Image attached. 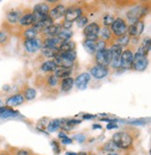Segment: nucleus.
Listing matches in <instances>:
<instances>
[{"label": "nucleus", "mask_w": 151, "mask_h": 155, "mask_svg": "<svg viewBox=\"0 0 151 155\" xmlns=\"http://www.w3.org/2000/svg\"><path fill=\"white\" fill-rule=\"evenodd\" d=\"M76 21L77 23V26L80 27V28H82V27H85L87 25V23H88L89 21H88V18L87 17H85V16H80Z\"/></svg>", "instance_id": "nucleus-40"}, {"label": "nucleus", "mask_w": 151, "mask_h": 155, "mask_svg": "<svg viewBox=\"0 0 151 155\" xmlns=\"http://www.w3.org/2000/svg\"><path fill=\"white\" fill-rule=\"evenodd\" d=\"M51 147L53 149V151L55 152L56 154H59L60 153V147H59V143L55 140H52L51 141Z\"/></svg>", "instance_id": "nucleus-44"}, {"label": "nucleus", "mask_w": 151, "mask_h": 155, "mask_svg": "<svg viewBox=\"0 0 151 155\" xmlns=\"http://www.w3.org/2000/svg\"><path fill=\"white\" fill-rule=\"evenodd\" d=\"M92 117H94V116H93V115H88V114L83 116V118H84V119H90V118H92Z\"/></svg>", "instance_id": "nucleus-51"}, {"label": "nucleus", "mask_w": 151, "mask_h": 155, "mask_svg": "<svg viewBox=\"0 0 151 155\" xmlns=\"http://www.w3.org/2000/svg\"><path fill=\"white\" fill-rule=\"evenodd\" d=\"M91 155H94V154H91Z\"/></svg>", "instance_id": "nucleus-57"}, {"label": "nucleus", "mask_w": 151, "mask_h": 155, "mask_svg": "<svg viewBox=\"0 0 151 155\" xmlns=\"http://www.w3.org/2000/svg\"><path fill=\"white\" fill-rule=\"evenodd\" d=\"M57 66L55 65L53 61H47L41 65V70L44 72H55Z\"/></svg>", "instance_id": "nucleus-30"}, {"label": "nucleus", "mask_w": 151, "mask_h": 155, "mask_svg": "<svg viewBox=\"0 0 151 155\" xmlns=\"http://www.w3.org/2000/svg\"><path fill=\"white\" fill-rule=\"evenodd\" d=\"M112 142L116 145L117 148L119 149H128L132 144V136L127 132H117L113 135Z\"/></svg>", "instance_id": "nucleus-1"}, {"label": "nucleus", "mask_w": 151, "mask_h": 155, "mask_svg": "<svg viewBox=\"0 0 151 155\" xmlns=\"http://www.w3.org/2000/svg\"><path fill=\"white\" fill-rule=\"evenodd\" d=\"M95 47H96V52H100V51H103L104 49H105V47H106V42L100 39V40H97L95 42Z\"/></svg>", "instance_id": "nucleus-37"}, {"label": "nucleus", "mask_w": 151, "mask_h": 155, "mask_svg": "<svg viewBox=\"0 0 151 155\" xmlns=\"http://www.w3.org/2000/svg\"><path fill=\"white\" fill-rule=\"evenodd\" d=\"M16 155H31V154L28 150H20L16 153Z\"/></svg>", "instance_id": "nucleus-46"}, {"label": "nucleus", "mask_w": 151, "mask_h": 155, "mask_svg": "<svg viewBox=\"0 0 151 155\" xmlns=\"http://www.w3.org/2000/svg\"><path fill=\"white\" fill-rule=\"evenodd\" d=\"M148 65V60L144 56H139L133 54V61H132V68L135 71L142 72L145 71Z\"/></svg>", "instance_id": "nucleus-8"}, {"label": "nucleus", "mask_w": 151, "mask_h": 155, "mask_svg": "<svg viewBox=\"0 0 151 155\" xmlns=\"http://www.w3.org/2000/svg\"><path fill=\"white\" fill-rule=\"evenodd\" d=\"M61 53L64 56L66 59H68V60L73 61V62L77 59V53H76L75 50H73V51H68V52H61Z\"/></svg>", "instance_id": "nucleus-38"}, {"label": "nucleus", "mask_w": 151, "mask_h": 155, "mask_svg": "<svg viewBox=\"0 0 151 155\" xmlns=\"http://www.w3.org/2000/svg\"><path fill=\"white\" fill-rule=\"evenodd\" d=\"M146 11L147 10L145 7L138 6V7H135V8L130 9L126 14V17L132 24V23H134L136 21H141V18L146 15Z\"/></svg>", "instance_id": "nucleus-2"}, {"label": "nucleus", "mask_w": 151, "mask_h": 155, "mask_svg": "<svg viewBox=\"0 0 151 155\" xmlns=\"http://www.w3.org/2000/svg\"><path fill=\"white\" fill-rule=\"evenodd\" d=\"M59 137L63 139V138H64V137H66V135H65L64 133H63V132H61V133L59 134Z\"/></svg>", "instance_id": "nucleus-50"}, {"label": "nucleus", "mask_w": 151, "mask_h": 155, "mask_svg": "<svg viewBox=\"0 0 151 155\" xmlns=\"http://www.w3.org/2000/svg\"><path fill=\"white\" fill-rule=\"evenodd\" d=\"M42 54L46 58H55L56 56L60 53V50L58 48H49V47H42L41 48Z\"/></svg>", "instance_id": "nucleus-22"}, {"label": "nucleus", "mask_w": 151, "mask_h": 155, "mask_svg": "<svg viewBox=\"0 0 151 155\" xmlns=\"http://www.w3.org/2000/svg\"><path fill=\"white\" fill-rule=\"evenodd\" d=\"M72 74V70L71 69H63V68H58L55 71V76L57 78H67L69 77L70 74Z\"/></svg>", "instance_id": "nucleus-28"}, {"label": "nucleus", "mask_w": 151, "mask_h": 155, "mask_svg": "<svg viewBox=\"0 0 151 155\" xmlns=\"http://www.w3.org/2000/svg\"><path fill=\"white\" fill-rule=\"evenodd\" d=\"M129 43H130V36L128 35H126V34L118 37V39H117V44L119 45L121 48L122 47H126Z\"/></svg>", "instance_id": "nucleus-35"}, {"label": "nucleus", "mask_w": 151, "mask_h": 155, "mask_svg": "<svg viewBox=\"0 0 151 155\" xmlns=\"http://www.w3.org/2000/svg\"><path fill=\"white\" fill-rule=\"evenodd\" d=\"M91 80V75L88 73H83L79 74L76 80H74V84H76V87L79 90H84L87 88L88 84Z\"/></svg>", "instance_id": "nucleus-11"}, {"label": "nucleus", "mask_w": 151, "mask_h": 155, "mask_svg": "<svg viewBox=\"0 0 151 155\" xmlns=\"http://www.w3.org/2000/svg\"><path fill=\"white\" fill-rule=\"evenodd\" d=\"M95 61L97 62V65H101L104 67H107L109 64H111L112 61V54L110 49H104L103 51L96 52Z\"/></svg>", "instance_id": "nucleus-5"}, {"label": "nucleus", "mask_w": 151, "mask_h": 155, "mask_svg": "<svg viewBox=\"0 0 151 155\" xmlns=\"http://www.w3.org/2000/svg\"><path fill=\"white\" fill-rule=\"evenodd\" d=\"M20 23L22 26H29L32 24H35L36 22V17L33 13H28L25 14V15L22 16V18L20 19Z\"/></svg>", "instance_id": "nucleus-25"}, {"label": "nucleus", "mask_w": 151, "mask_h": 155, "mask_svg": "<svg viewBox=\"0 0 151 155\" xmlns=\"http://www.w3.org/2000/svg\"><path fill=\"white\" fill-rule=\"evenodd\" d=\"M75 48H76L75 42L72 41V40H67V41L62 42L58 48H59L60 52H68V51L75 50Z\"/></svg>", "instance_id": "nucleus-24"}, {"label": "nucleus", "mask_w": 151, "mask_h": 155, "mask_svg": "<svg viewBox=\"0 0 151 155\" xmlns=\"http://www.w3.org/2000/svg\"><path fill=\"white\" fill-rule=\"evenodd\" d=\"M77 155H88L86 152H84V151H82V152H79V153H77Z\"/></svg>", "instance_id": "nucleus-52"}, {"label": "nucleus", "mask_w": 151, "mask_h": 155, "mask_svg": "<svg viewBox=\"0 0 151 155\" xmlns=\"http://www.w3.org/2000/svg\"><path fill=\"white\" fill-rule=\"evenodd\" d=\"M76 139L77 140L78 142H83V140L85 139V137H84L83 135H77V136H76Z\"/></svg>", "instance_id": "nucleus-49"}, {"label": "nucleus", "mask_w": 151, "mask_h": 155, "mask_svg": "<svg viewBox=\"0 0 151 155\" xmlns=\"http://www.w3.org/2000/svg\"><path fill=\"white\" fill-rule=\"evenodd\" d=\"M80 16H82V10L80 8L77 7H70L65 10L64 13V21L73 22L77 21Z\"/></svg>", "instance_id": "nucleus-9"}, {"label": "nucleus", "mask_w": 151, "mask_h": 155, "mask_svg": "<svg viewBox=\"0 0 151 155\" xmlns=\"http://www.w3.org/2000/svg\"><path fill=\"white\" fill-rule=\"evenodd\" d=\"M24 48L28 52L35 53L42 48V43H41V41L37 38L26 39L24 41Z\"/></svg>", "instance_id": "nucleus-13"}, {"label": "nucleus", "mask_w": 151, "mask_h": 155, "mask_svg": "<svg viewBox=\"0 0 151 155\" xmlns=\"http://www.w3.org/2000/svg\"><path fill=\"white\" fill-rule=\"evenodd\" d=\"M118 125L116 124H113V123H109L107 125H106V128L107 129H112V128H117Z\"/></svg>", "instance_id": "nucleus-48"}, {"label": "nucleus", "mask_w": 151, "mask_h": 155, "mask_svg": "<svg viewBox=\"0 0 151 155\" xmlns=\"http://www.w3.org/2000/svg\"><path fill=\"white\" fill-rule=\"evenodd\" d=\"M91 74L96 79H103L108 74L107 67H104L101 65H95L91 69Z\"/></svg>", "instance_id": "nucleus-15"}, {"label": "nucleus", "mask_w": 151, "mask_h": 155, "mask_svg": "<svg viewBox=\"0 0 151 155\" xmlns=\"http://www.w3.org/2000/svg\"><path fill=\"white\" fill-rule=\"evenodd\" d=\"M114 21H115V19H114V17L112 15H106L104 18V24H105V27L111 26V24L113 23Z\"/></svg>", "instance_id": "nucleus-41"}, {"label": "nucleus", "mask_w": 151, "mask_h": 155, "mask_svg": "<svg viewBox=\"0 0 151 155\" xmlns=\"http://www.w3.org/2000/svg\"><path fill=\"white\" fill-rule=\"evenodd\" d=\"M100 36H101V39L104 40V41H106V40H109L111 38V35H112V32L111 30L109 29L107 27H104L103 29L101 30L100 29Z\"/></svg>", "instance_id": "nucleus-34"}, {"label": "nucleus", "mask_w": 151, "mask_h": 155, "mask_svg": "<svg viewBox=\"0 0 151 155\" xmlns=\"http://www.w3.org/2000/svg\"><path fill=\"white\" fill-rule=\"evenodd\" d=\"M52 24H53V20L50 16H47V17H45L43 19L37 21L35 23V26L34 27L36 28L37 31H39V30H42L43 31L44 29H46V28H48L49 26H50Z\"/></svg>", "instance_id": "nucleus-18"}, {"label": "nucleus", "mask_w": 151, "mask_h": 155, "mask_svg": "<svg viewBox=\"0 0 151 155\" xmlns=\"http://www.w3.org/2000/svg\"><path fill=\"white\" fill-rule=\"evenodd\" d=\"M36 97V91L34 88H26L24 90V97L27 101H32Z\"/></svg>", "instance_id": "nucleus-36"}, {"label": "nucleus", "mask_w": 151, "mask_h": 155, "mask_svg": "<svg viewBox=\"0 0 151 155\" xmlns=\"http://www.w3.org/2000/svg\"><path fill=\"white\" fill-rule=\"evenodd\" d=\"M0 155H8V154L5 153V152H2V153H0Z\"/></svg>", "instance_id": "nucleus-55"}, {"label": "nucleus", "mask_w": 151, "mask_h": 155, "mask_svg": "<svg viewBox=\"0 0 151 155\" xmlns=\"http://www.w3.org/2000/svg\"><path fill=\"white\" fill-rule=\"evenodd\" d=\"M95 42H96V41L87 40V39L83 42V47H84L85 50H86L88 53H90V54H94V53H96Z\"/></svg>", "instance_id": "nucleus-29"}, {"label": "nucleus", "mask_w": 151, "mask_h": 155, "mask_svg": "<svg viewBox=\"0 0 151 155\" xmlns=\"http://www.w3.org/2000/svg\"><path fill=\"white\" fill-rule=\"evenodd\" d=\"M62 142H63V144H65V145H68V144H71V143H72V139L68 138V137H64V138L62 139Z\"/></svg>", "instance_id": "nucleus-47"}, {"label": "nucleus", "mask_w": 151, "mask_h": 155, "mask_svg": "<svg viewBox=\"0 0 151 155\" xmlns=\"http://www.w3.org/2000/svg\"><path fill=\"white\" fill-rule=\"evenodd\" d=\"M97 127H98V128H101V126L98 125V124H94V125H93V128H97Z\"/></svg>", "instance_id": "nucleus-53"}, {"label": "nucleus", "mask_w": 151, "mask_h": 155, "mask_svg": "<svg viewBox=\"0 0 151 155\" xmlns=\"http://www.w3.org/2000/svg\"><path fill=\"white\" fill-rule=\"evenodd\" d=\"M150 50V38H145L142 45L140 46V48H138L136 52V55H139V56H144V57H146L148 52Z\"/></svg>", "instance_id": "nucleus-21"}, {"label": "nucleus", "mask_w": 151, "mask_h": 155, "mask_svg": "<svg viewBox=\"0 0 151 155\" xmlns=\"http://www.w3.org/2000/svg\"><path fill=\"white\" fill-rule=\"evenodd\" d=\"M53 61L58 68H63V69H71L72 66L74 65V62L66 59L61 52L54 58Z\"/></svg>", "instance_id": "nucleus-14"}, {"label": "nucleus", "mask_w": 151, "mask_h": 155, "mask_svg": "<svg viewBox=\"0 0 151 155\" xmlns=\"http://www.w3.org/2000/svg\"><path fill=\"white\" fill-rule=\"evenodd\" d=\"M48 84L51 87H55L58 84V78L55 75H50L48 76Z\"/></svg>", "instance_id": "nucleus-42"}, {"label": "nucleus", "mask_w": 151, "mask_h": 155, "mask_svg": "<svg viewBox=\"0 0 151 155\" xmlns=\"http://www.w3.org/2000/svg\"><path fill=\"white\" fill-rule=\"evenodd\" d=\"M37 33H38V31L36 29L35 27L29 28V29H27V30L24 31L23 36L25 37V40H26V39H34V38H36V36L37 35Z\"/></svg>", "instance_id": "nucleus-33"}, {"label": "nucleus", "mask_w": 151, "mask_h": 155, "mask_svg": "<svg viewBox=\"0 0 151 155\" xmlns=\"http://www.w3.org/2000/svg\"><path fill=\"white\" fill-rule=\"evenodd\" d=\"M62 41L57 37V36H53V37H47L43 41V47H49V48H59L61 45Z\"/></svg>", "instance_id": "nucleus-23"}, {"label": "nucleus", "mask_w": 151, "mask_h": 155, "mask_svg": "<svg viewBox=\"0 0 151 155\" xmlns=\"http://www.w3.org/2000/svg\"><path fill=\"white\" fill-rule=\"evenodd\" d=\"M144 28H145V25H144V22L142 21H136L134 23H132L129 26L128 29H127L128 35L132 36V37L139 36L143 33Z\"/></svg>", "instance_id": "nucleus-12"}, {"label": "nucleus", "mask_w": 151, "mask_h": 155, "mask_svg": "<svg viewBox=\"0 0 151 155\" xmlns=\"http://www.w3.org/2000/svg\"><path fill=\"white\" fill-rule=\"evenodd\" d=\"M127 29H128V27H127L126 21L121 18H117L111 24V32L117 37H119L123 35H125L127 32Z\"/></svg>", "instance_id": "nucleus-4"}, {"label": "nucleus", "mask_w": 151, "mask_h": 155, "mask_svg": "<svg viewBox=\"0 0 151 155\" xmlns=\"http://www.w3.org/2000/svg\"><path fill=\"white\" fill-rule=\"evenodd\" d=\"M74 86V79L71 78V77H67V78H64L62 80V83H61V88L63 91L64 92H67L69 91Z\"/></svg>", "instance_id": "nucleus-27"}, {"label": "nucleus", "mask_w": 151, "mask_h": 155, "mask_svg": "<svg viewBox=\"0 0 151 155\" xmlns=\"http://www.w3.org/2000/svg\"><path fill=\"white\" fill-rule=\"evenodd\" d=\"M109 155H118V154H117V153H109Z\"/></svg>", "instance_id": "nucleus-56"}, {"label": "nucleus", "mask_w": 151, "mask_h": 155, "mask_svg": "<svg viewBox=\"0 0 151 155\" xmlns=\"http://www.w3.org/2000/svg\"><path fill=\"white\" fill-rule=\"evenodd\" d=\"M9 41V35L4 32V31H0V45H3Z\"/></svg>", "instance_id": "nucleus-43"}, {"label": "nucleus", "mask_w": 151, "mask_h": 155, "mask_svg": "<svg viewBox=\"0 0 151 155\" xmlns=\"http://www.w3.org/2000/svg\"><path fill=\"white\" fill-rule=\"evenodd\" d=\"M111 54H112V61H111V65L113 68H119L120 67V56L122 53V48L118 45L115 44L111 47L110 48Z\"/></svg>", "instance_id": "nucleus-10"}, {"label": "nucleus", "mask_w": 151, "mask_h": 155, "mask_svg": "<svg viewBox=\"0 0 151 155\" xmlns=\"http://www.w3.org/2000/svg\"><path fill=\"white\" fill-rule=\"evenodd\" d=\"M99 32H100V26L96 22H92L86 25L83 29V34L86 36L87 40L97 41L99 36Z\"/></svg>", "instance_id": "nucleus-3"}, {"label": "nucleus", "mask_w": 151, "mask_h": 155, "mask_svg": "<svg viewBox=\"0 0 151 155\" xmlns=\"http://www.w3.org/2000/svg\"><path fill=\"white\" fill-rule=\"evenodd\" d=\"M20 114L19 111L12 110L9 107H0V118L7 119V118H13L18 116Z\"/></svg>", "instance_id": "nucleus-17"}, {"label": "nucleus", "mask_w": 151, "mask_h": 155, "mask_svg": "<svg viewBox=\"0 0 151 155\" xmlns=\"http://www.w3.org/2000/svg\"><path fill=\"white\" fill-rule=\"evenodd\" d=\"M66 155H77V153H74V152H72V153H71V152H67Z\"/></svg>", "instance_id": "nucleus-54"}, {"label": "nucleus", "mask_w": 151, "mask_h": 155, "mask_svg": "<svg viewBox=\"0 0 151 155\" xmlns=\"http://www.w3.org/2000/svg\"><path fill=\"white\" fill-rule=\"evenodd\" d=\"M72 25H73V22L67 21H64L63 22V27L64 28V30H69L70 28L72 27Z\"/></svg>", "instance_id": "nucleus-45"}, {"label": "nucleus", "mask_w": 151, "mask_h": 155, "mask_svg": "<svg viewBox=\"0 0 151 155\" xmlns=\"http://www.w3.org/2000/svg\"><path fill=\"white\" fill-rule=\"evenodd\" d=\"M66 8H64V6L63 5H57L56 7H54L51 10H50V17L52 20H58L62 17L64 16Z\"/></svg>", "instance_id": "nucleus-16"}, {"label": "nucleus", "mask_w": 151, "mask_h": 155, "mask_svg": "<svg viewBox=\"0 0 151 155\" xmlns=\"http://www.w3.org/2000/svg\"><path fill=\"white\" fill-rule=\"evenodd\" d=\"M49 13H50V7L47 4L40 3L36 5L34 8V15L36 17V22L41 19L49 16Z\"/></svg>", "instance_id": "nucleus-7"}, {"label": "nucleus", "mask_w": 151, "mask_h": 155, "mask_svg": "<svg viewBox=\"0 0 151 155\" xmlns=\"http://www.w3.org/2000/svg\"><path fill=\"white\" fill-rule=\"evenodd\" d=\"M116 149H117V147H116V145L112 141L107 142L105 145V147H104V150H105L107 152H110V153H113L116 150Z\"/></svg>", "instance_id": "nucleus-39"}, {"label": "nucleus", "mask_w": 151, "mask_h": 155, "mask_svg": "<svg viewBox=\"0 0 151 155\" xmlns=\"http://www.w3.org/2000/svg\"><path fill=\"white\" fill-rule=\"evenodd\" d=\"M24 101V97L21 94H17V95H14L10 97H9L7 100V106L8 107H14V106H19L21 104H22Z\"/></svg>", "instance_id": "nucleus-20"}, {"label": "nucleus", "mask_w": 151, "mask_h": 155, "mask_svg": "<svg viewBox=\"0 0 151 155\" xmlns=\"http://www.w3.org/2000/svg\"><path fill=\"white\" fill-rule=\"evenodd\" d=\"M133 53L130 49L122 51L120 56V67L124 70H130L132 68Z\"/></svg>", "instance_id": "nucleus-6"}, {"label": "nucleus", "mask_w": 151, "mask_h": 155, "mask_svg": "<svg viewBox=\"0 0 151 155\" xmlns=\"http://www.w3.org/2000/svg\"><path fill=\"white\" fill-rule=\"evenodd\" d=\"M61 31V25L60 24H52L49 26L46 29L42 31L43 35H46L47 37H53V36H57L58 34Z\"/></svg>", "instance_id": "nucleus-19"}, {"label": "nucleus", "mask_w": 151, "mask_h": 155, "mask_svg": "<svg viewBox=\"0 0 151 155\" xmlns=\"http://www.w3.org/2000/svg\"><path fill=\"white\" fill-rule=\"evenodd\" d=\"M73 36V33L70 31V30H63V31H60V33L58 34L57 37L62 41H67V40H70L71 37Z\"/></svg>", "instance_id": "nucleus-31"}, {"label": "nucleus", "mask_w": 151, "mask_h": 155, "mask_svg": "<svg viewBox=\"0 0 151 155\" xmlns=\"http://www.w3.org/2000/svg\"><path fill=\"white\" fill-rule=\"evenodd\" d=\"M22 18V12L17 10H11L7 14V21L10 23H16Z\"/></svg>", "instance_id": "nucleus-26"}, {"label": "nucleus", "mask_w": 151, "mask_h": 155, "mask_svg": "<svg viewBox=\"0 0 151 155\" xmlns=\"http://www.w3.org/2000/svg\"><path fill=\"white\" fill-rule=\"evenodd\" d=\"M60 127H61V121H60V120H52V121L49 124L47 129H48L49 132L52 133V132L57 131Z\"/></svg>", "instance_id": "nucleus-32"}]
</instances>
